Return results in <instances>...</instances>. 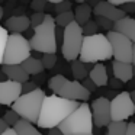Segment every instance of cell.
Here are the masks:
<instances>
[{
    "label": "cell",
    "instance_id": "14",
    "mask_svg": "<svg viewBox=\"0 0 135 135\" xmlns=\"http://www.w3.org/2000/svg\"><path fill=\"white\" fill-rule=\"evenodd\" d=\"M31 26V19L25 15H15L10 16L6 21V29L10 33H22L26 32Z\"/></svg>",
    "mask_w": 135,
    "mask_h": 135
},
{
    "label": "cell",
    "instance_id": "35",
    "mask_svg": "<svg viewBox=\"0 0 135 135\" xmlns=\"http://www.w3.org/2000/svg\"><path fill=\"white\" fill-rule=\"evenodd\" d=\"M119 9L125 13H135V2H123Z\"/></svg>",
    "mask_w": 135,
    "mask_h": 135
},
{
    "label": "cell",
    "instance_id": "19",
    "mask_svg": "<svg viewBox=\"0 0 135 135\" xmlns=\"http://www.w3.org/2000/svg\"><path fill=\"white\" fill-rule=\"evenodd\" d=\"M93 13V9H91L90 4H86V3H80L79 6L76 7L74 10V18H76V23L83 26L86 25L89 21H91L90 16Z\"/></svg>",
    "mask_w": 135,
    "mask_h": 135
},
{
    "label": "cell",
    "instance_id": "18",
    "mask_svg": "<svg viewBox=\"0 0 135 135\" xmlns=\"http://www.w3.org/2000/svg\"><path fill=\"white\" fill-rule=\"evenodd\" d=\"M89 77L91 79V81L96 84V87H105L109 83V76H108V70L103 64H96L93 65V68L90 70Z\"/></svg>",
    "mask_w": 135,
    "mask_h": 135
},
{
    "label": "cell",
    "instance_id": "4",
    "mask_svg": "<svg viewBox=\"0 0 135 135\" xmlns=\"http://www.w3.org/2000/svg\"><path fill=\"white\" fill-rule=\"evenodd\" d=\"M47 97L45 91L42 89H36L32 93L22 94L18 100L12 105V110L19 115V118L23 120H28L31 123H38L39 115H41L42 103Z\"/></svg>",
    "mask_w": 135,
    "mask_h": 135
},
{
    "label": "cell",
    "instance_id": "36",
    "mask_svg": "<svg viewBox=\"0 0 135 135\" xmlns=\"http://www.w3.org/2000/svg\"><path fill=\"white\" fill-rule=\"evenodd\" d=\"M81 84H83V87H84L86 90L89 91V93H93V91L97 89V87H96V84H94V83L91 81V79H90V77H87V79H84V80H83V81H81Z\"/></svg>",
    "mask_w": 135,
    "mask_h": 135
},
{
    "label": "cell",
    "instance_id": "42",
    "mask_svg": "<svg viewBox=\"0 0 135 135\" xmlns=\"http://www.w3.org/2000/svg\"><path fill=\"white\" fill-rule=\"evenodd\" d=\"M129 96H131L132 102H134V105H135V89H134V90H131V91H129Z\"/></svg>",
    "mask_w": 135,
    "mask_h": 135
},
{
    "label": "cell",
    "instance_id": "39",
    "mask_svg": "<svg viewBox=\"0 0 135 135\" xmlns=\"http://www.w3.org/2000/svg\"><path fill=\"white\" fill-rule=\"evenodd\" d=\"M125 135H135V122H129Z\"/></svg>",
    "mask_w": 135,
    "mask_h": 135
},
{
    "label": "cell",
    "instance_id": "32",
    "mask_svg": "<svg viewBox=\"0 0 135 135\" xmlns=\"http://www.w3.org/2000/svg\"><path fill=\"white\" fill-rule=\"evenodd\" d=\"M45 13H33L32 16H31V26L35 29V28H38L39 25L44 22V19H45Z\"/></svg>",
    "mask_w": 135,
    "mask_h": 135
},
{
    "label": "cell",
    "instance_id": "7",
    "mask_svg": "<svg viewBox=\"0 0 135 135\" xmlns=\"http://www.w3.org/2000/svg\"><path fill=\"white\" fill-rule=\"evenodd\" d=\"M83 41H84V35H83V29L80 25L76 22L71 23L64 29V36H62V44H61V52L65 61H76L79 60L80 52H81Z\"/></svg>",
    "mask_w": 135,
    "mask_h": 135
},
{
    "label": "cell",
    "instance_id": "6",
    "mask_svg": "<svg viewBox=\"0 0 135 135\" xmlns=\"http://www.w3.org/2000/svg\"><path fill=\"white\" fill-rule=\"evenodd\" d=\"M31 57L29 39L21 33H10L4 51L3 65H22Z\"/></svg>",
    "mask_w": 135,
    "mask_h": 135
},
{
    "label": "cell",
    "instance_id": "43",
    "mask_svg": "<svg viewBox=\"0 0 135 135\" xmlns=\"http://www.w3.org/2000/svg\"><path fill=\"white\" fill-rule=\"evenodd\" d=\"M132 65L135 67V44H134V52H132Z\"/></svg>",
    "mask_w": 135,
    "mask_h": 135
},
{
    "label": "cell",
    "instance_id": "11",
    "mask_svg": "<svg viewBox=\"0 0 135 135\" xmlns=\"http://www.w3.org/2000/svg\"><path fill=\"white\" fill-rule=\"evenodd\" d=\"M91 93H89L84 87H83L81 81H77V80H68L65 83V86L62 87V90L60 91L58 96L60 97H64L67 100H73V102H86L89 100Z\"/></svg>",
    "mask_w": 135,
    "mask_h": 135
},
{
    "label": "cell",
    "instance_id": "23",
    "mask_svg": "<svg viewBox=\"0 0 135 135\" xmlns=\"http://www.w3.org/2000/svg\"><path fill=\"white\" fill-rule=\"evenodd\" d=\"M67 81H68V80L65 79L62 74H57V76H52L50 79V81H48V87L54 91L55 96H58L60 91L62 90V87L65 86V83H67Z\"/></svg>",
    "mask_w": 135,
    "mask_h": 135
},
{
    "label": "cell",
    "instance_id": "13",
    "mask_svg": "<svg viewBox=\"0 0 135 135\" xmlns=\"http://www.w3.org/2000/svg\"><path fill=\"white\" fill-rule=\"evenodd\" d=\"M93 13L96 16H102V18L109 19V21H112L113 23L118 21H120V19H123V18H126L125 12H122L120 9L115 7L110 2H105V0L97 2V4L93 7Z\"/></svg>",
    "mask_w": 135,
    "mask_h": 135
},
{
    "label": "cell",
    "instance_id": "29",
    "mask_svg": "<svg viewBox=\"0 0 135 135\" xmlns=\"http://www.w3.org/2000/svg\"><path fill=\"white\" fill-rule=\"evenodd\" d=\"M83 29V35L84 36H93V35H97V31H99V26L94 21H89L86 25L81 26Z\"/></svg>",
    "mask_w": 135,
    "mask_h": 135
},
{
    "label": "cell",
    "instance_id": "27",
    "mask_svg": "<svg viewBox=\"0 0 135 135\" xmlns=\"http://www.w3.org/2000/svg\"><path fill=\"white\" fill-rule=\"evenodd\" d=\"M52 9H54V12H55L57 15L70 12L71 10V2H68V0H58V2H54Z\"/></svg>",
    "mask_w": 135,
    "mask_h": 135
},
{
    "label": "cell",
    "instance_id": "10",
    "mask_svg": "<svg viewBox=\"0 0 135 135\" xmlns=\"http://www.w3.org/2000/svg\"><path fill=\"white\" fill-rule=\"evenodd\" d=\"M91 115H93V123L99 128L108 126L112 122L110 118V100L108 97H97L91 102Z\"/></svg>",
    "mask_w": 135,
    "mask_h": 135
},
{
    "label": "cell",
    "instance_id": "44",
    "mask_svg": "<svg viewBox=\"0 0 135 135\" xmlns=\"http://www.w3.org/2000/svg\"><path fill=\"white\" fill-rule=\"evenodd\" d=\"M3 7H2V6H0V21H2V18H3Z\"/></svg>",
    "mask_w": 135,
    "mask_h": 135
},
{
    "label": "cell",
    "instance_id": "24",
    "mask_svg": "<svg viewBox=\"0 0 135 135\" xmlns=\"http://www.w3.org/2000/svg\"><path fill=\"white\" fill-rule=\"evenodd\" d=\"M76 22V18H74V12L70 10V12H65V13H61V15H57L55 18V23L58 28L61 29H65L67 26H70L71 23Z\"/></svg>",
    "mask_w": 135,
    "mask_h": 135
},
{
    "label": "cell",
    "instance_id": "46",
    "mask_svg": "<svg viewBox=\"0 0 135 135\" xmlns=\"http://www.w3.org/2000/svg\"><path fill=\"white\" fill-rule=\"evenodd\" d=\"M134 77H135V67H134Z\"/></svg>",
    "mask_w": 135,
    "mask_h": 135
},
{
    "label": "cell",
    "instance_id": "15",
    "mask_svg": "<svg viewBox=\"0 0 135 135\" xmlns=\"http://www.w3.org/2000/svg\"><path fill=\"white\" fill-rule=\"evenodd\" d=\"M112 71L113 77L120 80L122 83H128L134 77V65L128 62H120V61H112Z\"/></svg>",
    "mask_w": 135,
    "mask_h": 135
},
{
    "label": "cell",
    "instance_id": "5",
    "mask_svg": "<svg viewBox=\"0 0 135 135\" xmlns=\"http://www.w3.org/2000/svg\"><path fill=\"white\" fill-rule=\"evenodd\" d=\"M93 115L87 103H80L79 109L73 112L58 129L64 135H77V134H93Z\"/></svg>",
    "mask_w": 135,
    "mask_h": 135
},
{
    "label": "cell",
    "instance_id": "34",
    "mask_svg": "<svg viewBox=\"0 0 135 135\" xmlns=\"http://www.w3.org/2000/svg\"><path fill=\"white\" fill-rule=\"evenodd\" d=\"M36 89H39V87L33 81H26V83H23V84H22V94L32 93L33 90H36Z\"/></svg>",
    "mask_w": 135,
    "mask_h": 135
},
{
    "label": "cell",
    "instance_id": "37",
    "mask_svg": "<svg viewBox=\"0 0 135 135\" xmlns=\"http://www.w3.org/2000/svg\"><path fill=\"white\" fill-rule=\"evenodd\" d=\"M108 86H109L110 89H120V87L123 86V83L120 81V80H118V79H115V77H112V79H109Z\"/></svg>",
    "mask_w": 135,
    "mask_h": 135
},
{
    "label": "cell",
    "instance_id": "21",
    "mask_svg": "<svg viewBox=\"0 0 135 135\" xmlns=\"http://www.w3.org/2000/svg\"><path fill=\"white\" fill-rule=\"evenodd\" d=\"M71 74H73L74 80H84L89 77V74H90V70H89L87 64H84V62H81L80 60H76V61L71 62Z\"/></svg>",
    "mask_w": 135,
    "mask_h": 135
},
{
    "label": "cell",
    "instance_id": "16",
    "mask_svg": "<svg viewBox=\"0 0 135 135\" xmlns=\"http://www.w3.org/2000/svg\"><path fill=\"white\" fill-rule=\"evenodd\" d=\"M2 73L6 74L7 80L10 81H15V83H23L29 81V74L23 70L22 65H2Z\"/></svg>",
    "mask_w": 135,
    "mask_h": 135
},
{
    "label": "cell",
    "instance_id": "22",
    "mask_svg": "<svg viewBox=\"0 0 135 135\" xmlns=\"http://www.w3.org/2000/svg\"><path fill=\"white\" fill-rule=\"evenodd\" d=\"M13 129H15V132L18 135H42L41 132L33 126V123L28 122V120H23V119L19 120V122L13 126Z\"/></svg>",
    "mask_w": 135,
    "mask_h": 135
},
{
    "label": "cell",
    "instance_id": "33",
    "mask_svg": "<svg viewBox=\"0 0 135 135\" xmlns=\"http://www.w3.org/2000/svg\"><path fill=\"white\" fill-rule=\"evenodd\" d=\"M45 6H47L45 0H33L32 3H31V7L35 10V13H44Z\"/></svg>",
    "mask_w": 135,
    "mask_h": 135
},
{
    "label": "cell",
    "instance_id": "17",
    "mask_svg": "<svg viewBox=\"0 0 135 135\" xmlns=\"http://www.w3.org/2000/svg\"><path fill=\"white\" fill-rule=\"evenodd\" d=\"M113 31L122 33L123 36H126L129 41L135 44V19L134 18L126 16V18L115 22L113 23Z\"/></svg>",
    "mask_w": 135,
    "mask_h": 135
},
{
    "label": "cell",
    "instance_id": "47",
    "mask_svg": "<svg viewBox=\"0 0 135 135\" xmlns=\"http://www.w3.org/2000/svg\"><path fill=\"white\" fill-rule=\"evenodd\" d=\"M0 71H2V67H0Z\"/></svg>",
    "mask_w": 135,
    "mask_h": 135
},
{
    "label": "cell",
    "instance_id": "30",
    "mask_svg": "<svg viewBox=\"0 0 135 135\" xmlns=\"http://www.w3.org/2000/svg\"><path fill=\"white\" fill-rule=\"evenodd\" d=\"M3 120L9 125V128H13V126L21 120V118H19V115L16 113V112H13L12 109H10V110H7L6 113L3 115Z\"/></svg>",
    "mask_w": 135,
    "mask_h": 135
},
{
    "label": "cell",
    "instance_id": "26",
    "mask_svg": "<svg viewBox=\"0 0 135 135\" xmlns=\"http://www.w3.org/2000/svg\"><path fill=\"white\" fill-rule=\"evenodd\" d=\"M10 33H7V29L0 25V64H3V58H4V51H6V44H7V38Z\"/></svg>",
    "mask_w": 135,
    "mask_h": 135
},
{
    "label": "cell",
    "instance_id": "25",
    "mask_svg": "<svg viewBox=\"0 0 135 135\" xmlns=\"http://www.w3.org/2000/svg\"><path fill=\"white\" fill-rule=\"evenodd\" d=\"M128 123L126 122H110L108 125V132L106 135H125Z\"/></svg>",
    "mask_w": 135,
    "mask_h": 135
},
{
    "label": "cell",
    "instance_id": "12",
    "mask_svg": "<svg viewBox=\"0 0 135 135\" xmlns=\"http://www.w3.org/2000/svg\"><path fill=\"white\" fill-rule=\"evenodd\" d=\"M22 96V84L15 81H3L0 83V105L12 106L19 97Z\"/></svg>",
    "mask_w": 135,
    "mask_h": 135
},
{
    "label": "cell",
    "instance_id": "2",
    "mask_svg": "<svg viewBox=\"0 0 135 135\" xmlns=\"http://www.w3.org/2000/svg\"><path fill=\"white\" fill-rule=\"evenodd\" d=\"M113 57L112 45L106 33H97L93 36H84L79 60L84 64H99Z\"/></svg>",
    "mask_w": 135,
    "mask_h": 135
},
{
    "label": "cell",
    "instance_id": "38",
    "mask_svg": "<svg viewBox=\"0 0 135 135\" xmlns=\"http://www.w3.org/2000/svg\"><path fill=\"white\" fill-rule=\"evenodd\" d=\"M7 129H9V125L3 120V118H0V135H3Z\"/></svg>",
    "mask_w": 135,
    "mask_h": 135
},
{
    "label": "cell",
    "instance_id": "9",
    "mask_svg": "<svg viewBox=\"0 0 135 135\" xmlns=\"http://www.w3.org/2000/svg\"><path fill=\"white\" fill-rule=\"evenodd\" d=\"M135 113V105L132 102L129 91L118 93L110 100V118L112 122H125Z\"/></svg>",
    "mask_w": 135,
    "mask_h": 135
},
{
    "label": "cell",
    "instance_id": "40",
    "mask_svg": "<svg viewBox=\"0 0 135 135\" xmlns=\"http://www.w3.org/2000/svg\"><path fill=\"white\" fill-rule=\"evenodd\" d=\"M48 135H64V134H62L58 128H54V129H50V131H48Z\"/></svg>",
    "mask_w": 135,
    "mask_h": 135
},
{
    "label": "cell",
    "instance_id": "41",
    "mask_svg": "<svg viewBox=\"0 0 135 135\" xmlns=\"http://www.w3.org/2000/svg\"><path fill=\"white\" fill-rule=\"evenodd\" d=\"M3 135H18V134L15 132V129H13V128H9V129H7V131L4 132Z\"/></svg>",
    "mask_w": 135,
    "mask_h": 135
},
{
    "label": "cell",
    "instance_id": "31",
    "mask_svg": "<svg viewBox=\"0 0 135 135\" xmlns=\"http://www.w3.org/2000/svg\"><path fill=\"white\" fill-rule=\"evenodd\" d=\"M94 22L97 23V26H99V28H102V29H106L108 32L113 31V22H112V21H109V19L102 18V16H96Z\"/></svg>",
    "mask_w": 135,
    "mask_h": 135
},
{
    "label": "cell",
    "instance_id": "45",
    "mask_svg": "<svg viewBox=\"0 0 135 135\" xmlns=\"http://www.w3.org/2000/svg\"><path fill=\"white\" fill-rule=\"evenodd\" d=\"M77 135H93V134H77Z\"/></svg>",
    "mask_w": 135,
    "mask_h": 135
},
{
    "label": "cell",
    "instance_id": "20",
    "mask_svg": "<svg viewBox=\"0 0 135 135\" xmlns=\"http://www.w3.org/2000/svg\"><path fill=\"white\" fill-rule=\"evenodd\" d=\"M22 67H23V70L26 71L29 76H38V74H41L42 71L45 70L44 65H42L41 58H35V57H32V55H31L26 61L22 62Z\"/></svg>",
    "mask_w": 135,
    "mask_h": 135
},
{
    "label": "cell",
    "instance_id": "28",
    "mask_svg": "<svg viewBox=\"0 0 135 135\" xmlns=\"http://www.w3.org/2000/svg\"><path fill=\"white\" fill-rule=\"evenodd\" d=\"M41 61H42V65H44L45 70L54 68V65L57 64V54H42Z\"/></svg>",
    "mask_w": 135,
    "mask_h": 135
},
{
    "label": "cell",
    "instance_id": "1",
    "mask_svg": "<svg viewBox=\"0 0 135 135\" xmlns=\"http://www.w3.org/2000/svg\"><path fill=\"white\" fill-rule=\"evenodd\" d=\"M80 103L67 100L64 97L51 94L44 99L41 109V115L36 125L42 129H54L58 128L76 109H79Z\"/></svg>",
    "mask_w": 135,
    "mask_h": 135
},
{
    "label": "cell",
    "instance_id": "8",
    "mask_svg": "<svg viewBox=\"0 0 135 135\" xmlns=\"http://www.w3.org/2000/svg\"><path fill=\"white\" fill-rule=\"evenodd\" d=\"M106 36H108L109 42H110V45H112V51H113L115 61L132 64L134 42H131L126 36H123L122 33L116 32V31H110V32H108Z\"/></svg>",
    "mask_w": 135,
    "mask_h": 135
},
{
    "label": "cell",
    "instance_id": "3",
    "mask_svg": "<svg viewBox=\"0 0 135 135\" xmlns=\"http://www.w3.org/2000/svg\"><path fill=\"white\" fill-rule=\"evenodd\" d=\"M31 50L39 54L57 52V23L51 15H47L41 25L33 29V35L29 39Z\"/></svg>",
    "mask_w": 135,
    "mask_h": 135
}]
</instances>
